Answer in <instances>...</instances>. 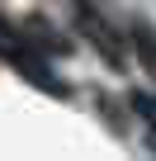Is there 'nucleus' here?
Instances as JSON below:
<instances>
[{
    "label": "nucleus",
    "mask_w": 156,
    "mask_h": 161,
    "mask_svg": "<svg viewBox=\"0 0 156 161\" xmlns=\"http://www.w3.org/2000/svg\"><path fill=\"white\" fill-rule=\"evenodd\" d=\"M71 19H76V33H85L90 47L104 57V66H114V71L128 66V47H123V33L114 29V19H104L90 0H76V5H71Z\"/></svg>",
    "instance_id": "nucleus-1"
},
{
    "label": "nucleus",
    "mask_w": 156,
    "mask_h": 161,
    "mask_svg": "<svg viewBox=\"0 0 156 161\" xmlns=\"http://www.w3.org/2000/svg\"><path fill=\"white\" fill-rule=\"evenodd\" d=\"M132 52L142 57V66H147V76L156 80V33H151L147 24H132Z\"/></svg>",
    "instance_id": "nucleus-2"
},
{
    "label": "nucleus",
    "mask_w": 156,
    "mask_h": 161,
    "mask_svg": "<svg viewBox=\"0 0 156 161\" xmlns=\"http://www.w3.org/2000/svg\"><path fill=\"white\" fill-rule=\"evenodd\" d=\"M24 47H29V43H24L19 24H10V19H0V57H5V62H14V57H19Z\"/></svg>",
    "instance_id": "nucleus-3"
},
{
    "label": "nucleus",
    "mask_w": 156,
    "mask_h": 161,
    "mask_svg": "<svg viewBox=\"0 0 156 161\" xmlns=\"http://www.w3.org/2000/svg\"><path fill=\"white\" fill-rule=\"evenodd\" d=\"M132 109H137V114L156 128V95H142V90H137V95H132Z\"/></svg>",
    "instance_id": "nucleus-4"
}]
</instances>
